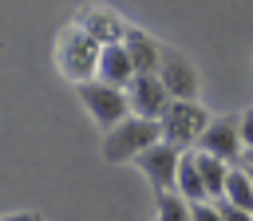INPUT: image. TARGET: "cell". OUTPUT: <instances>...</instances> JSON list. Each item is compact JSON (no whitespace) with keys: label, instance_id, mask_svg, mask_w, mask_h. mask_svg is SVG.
Returning <instances> with one entry per match:
<instances>
[{"label":"cell","instance_id":"1","mask_svg":"<svg viewBox=\"0 0 253 221\" xmlns=\"http://www.w3.org/2000/svg\"><path fill=\"white\" fill-rule=\"evenodd\" d=\"M99 55H103V43H99L91 32H83L79 24L63 28L59 39H55V67H59V75H67L75 87L99 79Z\"/></svg>","mask_w":253,"mask_h":221},{"label":"cell","instance_id":"2","mask_svg":"<svg viewBox=\"0 0 253 221\" xmlns=\"http://www.w3.org/2000/svg\"><path fill=\"white\" fill-rule=\"evenodd\" d=\"M154 142H162V122L158 118H142V114H130V118H123L119 126H111L107 134H103V158L107 162H134L146 146H154Z\"/></svg>","mask_w":253,"mask_h":221},{"label":"cell","instance_id":"3","mask_svg":"<svg viewBox=\"0 0 253 221\" xmlns=\"http://www.w3.org/2000/svg\"><path fill=\"white\" fill-rule=\"evenodd\" d=\"M158 122H162V142H170L178 150H190V146H198L202 130L210 126V114L198 99H170V107L162 110Z\"/></svg>","mask_w":253,"mask_h":221},{"label":"cell","instance_id":"4","mask_svg":"<svg viewBox=\"0 0 253 221\" xmlns=\"http://www.w3.org/2000/svg\"><path fill=\"white\" fill-rule=\"evenodd\" d=\"M79 103L83 110L103 126H119L123 118H130V99H126V87H111L103 79H91V83H79Z\"/></svg>","mask_w":253,"mask_h":221},{"label":"cell","instance_id":"5","mask_svg":"<svg viewBox=\"0 0 253 221\" xmlns=\"http://www.w3.org/2000/svg\"><path fill=\"white\" fill-rule=\"evenodd\" d=\"M182 154H186V150H178V146H170V142H154V146H146V150L134 158L138 170L146 174V182L154 185V193L178 189V166H182Z\"/></svg>","mask_w":253,"mask_h":221},{"label":"cell","instance_id":"6","mask_svg":"<svg viewBox=\"0 0 253 221\" xmlns=\"http://www.w3.org/2000/svg\"><path fill=\"white\" fill-rule=\"evenodd\" d=\"M126 99H130V114L142 118H162V110L170 107V91L158 79V71H142L126 83Z\"/></svg>","mask_w":253,"mask_h":221},{"label":"cell","instance_id":"7","mask_svg":"<svg viewBox=\"0 0 253 221\" xmlns=\"http://www.w3.org/2000/svg\"><path fill=\"white\" fill-rule=\"evenodd\" d=\"M198 150H202V154H217V158H225V162L241 158V154H245L241 118H210V126H206L202 138H198Z\"/></svg>","mask_w":253,"mask_h":221},{"label":"cell","instance_id":"8","mask_svg":"<svg viewBox=\"0 0 253 221\" xmlns=\"http://www.w3.org/2000/svg\"><path fill=\"white\" fill-rule=\"evenodd\" d=\"M158 79L166 83L170 99H198V71H194V63H190L182 51H174V47H162Z\"/></svg>","mask_w":253,"mask_h":221},{"label":"cell","instance_id":"9","mask_svg":"<svg viewBox=\"0 0 253 221\" xmlns=\"http://www.w3.org/2000/svg\"><path fill=\"white\" fill-rule=\"evenodd\" d=\"M134 75H138V67H134V59H130L126 43H123V39H119V43H103V55H99V79L111 83V87H126Z\"/></svg>","mask_w":253,"mask_h":221},{"label":"cell","instance_id":"10","mask_svg":"<svg viewBox=\"0 0 253 221\" xmlns=\"http://www.w3.org/2000/svg\"><path fill=\"white\" fill-rule=\"evenodd\" d=\"M75 24H79L83 32H91L99 43H119V39L126 36V28H130V24H123L111 8H79Z\"/></svg>","mask_w":253,"mask_h":221},{"label":"cell","instance_id":"11","mask_svg":"<svg viewBox=\"0 0 253 221\" xmlns=\"http://www.w3.org/2000/svg\"><path fill=\"white\" fill-rule=\"evenodd\" d=\"M123 43H126V51H130V59H134V67H138V75L142 71H158V63H162V47L142 32V28H126V36H123Z\"/></svg>","mask_w":253,"mask_h":221},{"label":"cell","instance_id":"12","mask_svg":"<svg viewBox=\"0 0 253 221\" xmlns=\"http://www.w3.org/2000/svg\"><path fill=\"white\" fill-rule=\"evenodd\" d=\"M178 193H186L190 201H210V189H206V178H202V166H198V150H186V154H182Z\"/></svg>","mask_w":253,"mask_h":221},{"label":"cell","instance_id":"13","mask_svg":"<svg viewBox=\"0 0 253 221\" xmlns=\"http://www.w3.org/2000/svg\"><path fill=\"white\" fill-rule=\"evenodd\" d=\"M198 166H202V178H206L210 201H213V197H225V182H229V162H225V158H217V154H202V150H198Z\"/></svg>","mask_w":253,"mask_h":221},{"label":"cell","instance_id":"14","mask_svg":"<svg viewBox=\"0 0 253 221\" xmlns=\"http://www.w3.org/2000/svg\"><path fill=\"white\" fill-rule=\"evenodd\" d=\"M158 197V213H154V221H190V197L186 193H178V189H166V193H154Z\"/></svg>","mask_w":253,"mask_h":221},{"label":"cell","instance_id":"15","mask_svg":"<svg viewBox=\"0 0 253 221\" xmlns=\"http://www.w3.org/2000/svg\"><path fill=\"white\" fill-rule=\"evenodd\" d=\"M225 197L241 209L253 213V174L249 170H229V182H225Z\"/></svg>","mask_w":253,"mask_h":221},{"label":"cell","instance_id":"16","mask_svg":"<svg viewBox=\"0 0 253 221\" xmlns=\"http://www.w3.org/2000/svg\"><path fill=\"white\" fill-rule=\"evenodd\" d=\"M213 205H217L221 221H253V213H249V209H241V205H233L229 197H213Z\"/></svg>","mask_w":253,"mask_h":221},{"label":"cell","instance_id":"17","mask_svg":"<svg viewBox=\"0 0 253 221\" xmlns=\"http://www.w3.org/2000/svg\"><path fill=\"white\" fill-rule=\"evenodd\" d=\"M190 221H221V213H217L213 201H194L190 205Z\"/></svg>","mask_w":253,"mask_h":221},{"label":"cell","instance_id":"18","mask_svg":"<svg viewBox=\"0 0 253 221\" xmlns=\"http://www.w3.org/2000/svg\"><path fill=\"white\" fill-rule=\"evenodd\" d=\"M237 118H241V142L253 146V110H245V114H237Z\"/></svg>","mask_w":253,"mask_h":221},{"label":"cell","instance_id":"19","mask_svg":"<svg viewBox=\"0 0 253 221\" xmlns=\"http://www.w3.org/2000/svg\"><path fill=\"white\" fill-rule=\"evenodd\" d=\"M40 213H12V217H4V221H36Z\"/></svg>","mask_w":253,"mask_h":221},{"label":"cell","instance_id":"20","mask_svg":"<svg viewBox=\"0 0 253 221\" xmlns=\"http://www.w3.org/2000/svg\"><path fill=\"white\" fill-rule=\"evenodd\" d=\"M36 221H40V217H36Z\"/></svg>","mask_w":253,"mask_h":221}]
</instances>
